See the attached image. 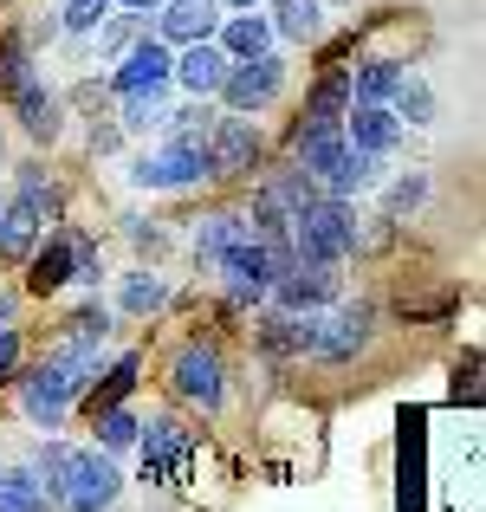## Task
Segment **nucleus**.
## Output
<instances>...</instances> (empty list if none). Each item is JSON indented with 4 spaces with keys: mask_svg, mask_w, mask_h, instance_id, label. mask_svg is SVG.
Masks as SVG:
<instances>
[{
    "mask_svg": "<svg viewBox=\"0 0 486 512\" xmlns=\"http://www.w3.org/2000/svg\"><path fill=\"white\" fill-rule=\"evenodd\" d=\"M124 175L150 195H201V188H221L214 182V156L208 143H175V137H156L143 150H130Z\"/></svg>",
    "mask_w": 486,
    "mask_h": 512,
    "instance_id": "1",
    "label": "nucleus"
},
{
    "mask_svg": "<svg viewBox=\"0 0 486 512\" xmlns=\"http://www.w3.org/2000/svg\"><path fill=\"white\" fill-rule=\"evenodd\" d=\"M137 480L143 487H188V474H195V428L182 422L175 409L162 415H143V435H137Z\"/></svg>",
    "mask_w": 486,
    "mask_h": 512,
    "instance_id": "2",
    "label": "nucleus"
},
{
    "mask_svg": "<svg viewBox=\"0 0 486 512\" xmlns=\"http://www.w3.org/2000/svg\"><path fill=\"white\" fill-rule=\"evenodd\" d=\"M370 338H376V299H344V292H337L324 312H312V350H305V363L344 370V363L363 357Z\"/></svg>",
    "mask_w": 486,
    "mask_h": 512,
    "instance_id": "3",
    "label": "nucleus"
},
{
    "mask_svg": "<svg viewBox=\"0 0 486 512\" xmlns=\"http://www.w3.org/2000/svg\"><path fill=\"white\" fill-rule=\"evenodd\" d=\"M169 396L195 415H221L227 409V357L214 338H188L169 357Z\"/></svg>",
    "mask_w": 486,
    "mask_h": 512,
    "instance_id": "4",
    "label": "nucleus"
},
{
    "mask_svg": "<svg viewBox=\"0 0 486 512\" xmlns=\"http://www.w3.org/2000/svg\"><path fill=\"white\" fill-rule=\"evenodd\" d=\"M292 85V65L279 59V52H260V59H234L221 78V91H214V104L234 117H266L279 98H286Z\"/></svg>",
    "mask_w": 486,
    "mask_h": 512,
    "instance_id": "5",
    "label": "nucleus"
},
{
    "mask_svg": "<svg viewBox=\"0 0 486 512\" xmlns=\"http://www.w3.org/2000/svg\"><path fill=\"white\" fill-rule=\"evenodd\" d=\"M208 156H214V182H253V175L266 169V156H273V143H266L260 117L221 111L214 130H208Z\"/></svg>",
    "mask_w": 486,
    "mask_h": 512,
    "instance_id": "6",
    "label": "nucleus"
},
{
    "mask_svg": "<svg viewBox=\"0 0 486 512\" xmlns=\"http://www.w3.org/2000/svg\"><path fill=\"white\" fill-rule=\"evenodd\" d=\"M13 402H20V422L26 428H39V435H65L78 396H72V383L39 357V363H20V370H13Z\"/></svg>",
    "mask_w": 486,
    "mask_h": 512,
    "instance_id": "7",
    "label": "nucleus"
},
{
    "mask_svg": "<svg viewBox=\"0 0 486 512\" xmlns=\"http://www.w3.org/2000/svg\"><path fill=\"white\" fill-rule=\"evenodd\" d=\"M117 500H124V467H117V454H104L98 441H91V448H72L59 506L65 512H117Z\"/></svg>",
    "mask_w": 486,
    "mask_h": 512,
    "instance_id": "8",
    "label": "nucleus"
},
{
    "mask_svg": "<svg viewBox=\"0 0 486 512\" xmlns=\"http://www.w3.org/2000/svg\"><path fill=\"white\" fill-rule=\"evenodd\" d=\"M169 72H175V46L169 39H156V33H137L124 52L111 59V98H137V91H175L169 85Z\"/></svg>",
    "mask_w": 486,
    "mask_h": 512,
    "instance_id": "9",
    "label": "nucleus"
},
{
    "mask_svg": "<svg viewBox=\"0 0 486 512\" xmlns=\"http://www.w3.org/2000/svg\"><path fill=\"white\" fill-rule=\"evenodd\" d=\"M7 111H13V124L26 130V137L39 143V150H52V143L65 137V124H72V111H65V91L52 85L46 72H33L20 91L7 98Z\"/></svg>",
    "mask_w": 486,
    "mask_h": 512,
    "instance_id": "10",
    "label": "nucleus"
},
{
    "mask_svg": "<svg viewBox=\"0 0 486 512\" xmlns=\"http://www.w3.org/2000/svg\"><path fill=\"white\" fill-rule=\"evenodd\" d=\"M20 279H26L33 299H59V292H72V221L39 227V247L20 260Z\"/></svg>",
    "mask_w": 486,
    "mask_h": 512,
    "instance_id": "11",
    "label": "nucleus"
},
{
    "mask_svg": "<svg viewBox=\"0 0 486 512\" xmlns=\"http://www.w3.org/2000/svg\"><path fill=\"white\" fill-rule=\"evenodd\" d=\"M344 292V266H292V273L273 279V292H266V305H279V312H324V305Z\"/></svg>",
    "mask_w": 486,
    "mask_h": 512,
    "instance_id": "12",
    "label": "nucleus"
},
{
    "mask_svg": "<svg viewBox=\"0 0 486 512\" xmlns=\"http://www.w3.org/2000/svg\"><path fill=\"white\" fill-rule=\"evenodd\" d=\"M253 350H260L266 363H305V350H312V312H279V305H260Z\"/></svg>",
    "mask_w": 486,
    "mask_h": 512,
    "instance_id": "13",
    "label": "nucleus"
},
{
    "mask_svg": "<svg viewBox=\"0 0 486 512\" xmlns=\"http://www.w3.org/2000/svg\"><path fill=\"white\" fill-rule=\"evenodd\" d=\"M344 143L350 150H370V156H402L409 124H402L389 104H350L344 111Z\"/></svg>",
    "mask_w": 486,
    "mask_h": 512,
    "instance_id": "14",
    "label": "nucleus"
},
{
    "mask_svg": "<svg viewBox=\"0 0 486 512\" xmlns=\"http://www.w3.org/2000/svg\"><path fill=\"white\" fill-rule=\"evenodd\" d=\"M227 52L214 46V39H188V46H175V72H169V85L182 91V98H214L221 91V78H227Z\"/></svg>",
    "mask_w": 486,
    "mask_h": 512,
    "instance_id": "15",
    "label": "nucleus"
},
{
    "mask_svg": "<svg viewBox=\"0 0 486 512\" xmlns=\"http://www.w3.org/2000/svg\"><path fill=\"white\" fill-rule=\"evenodd\" d=\"M137 383H143V350H124V357H111L85 383V396L72 402V415H85V422H91V415L111 409V402H130V396H137Z\"/></svg>",
    "mask_w": 486,
    "mask_h": 512,
    "instance_id": "16",
    "label": "nucleus"
},
{
    "mask_svg": "<svg viewBox=\"0 0 486 512\" xmlns=\"http://www.w3.org/2000/svg\"><path fill=\"white\" fill-rule=\"evenodd\" d=\"M234 240H247V214H240V201H221V208H208L195 227H188V260L208 273Z\"/></svg>",
    "mask_w": 486,
    "mask_h": 512,
    "instance_id": "17",
    "label": "nucleus"
},
{
    "mask_svg": "<svg viewBox=\"0 0 486 512\" xmlns=\"http://www.w3.org/2000/svg\"><path fill=\"white\" fill-rule=\"evenodd\" d=\"M221 26V0H162L150 13V33L169 39V46H188V39H214Z\"/></svg>",
    "mask_w": 486,
    "mask_h": 512,
    "instance_id": "18",
    "label": "nucleus"
},
{
    "mask_svg": "<svg viewBox=\"0 0 486 512\" xmlns=\"http://www.w3.org/2000/svg\"><path fill=\"white\" fill-rule=\"evenodd\" d=\"M13 201H20V208H33V214H39V227L65 221V182L52 175L46 156H26V163L13 169Z\"/></svg>",
    "mask_w": 486,
    "mask_h": 512,
    "instance_id": "19",
    "label": "nucleus"
},
{
    "mask_svg": "<svg viewBox=\"0 0 486 512\" xmlns=\"http://www.w3.org/2000/svg\"><path fill=\"white\" fill-rule=\"evenodd\" d=\"M169 305H175V286L156 273V266H130V273L117 279V292H111L117 318H162Z\"/></svg>",
    "mask_w": 486,
    "mask_h": 512,
    "instance_id": "20",
    "label": "nucleus"
},
{
    "mask_svg": "<svg viewBox=\"0 0 486 512\" xmlns=\"http://www.w3.org/2000/svg\"><path fill=\"white\" fill-rule=\"evenodd\" d=\"M266 20H273V39H286V46H318L331 33L324 0H266Z\"/></svg>",
    "mask_w": 486,
    "mask_h": 512,
    "instance_id": "21",
    "label": "nucleus"
},
{
    "mask_svg": "<svg viewBox=\"0 0 486 512\" xmlns=\"http://www.w3.org/2000/svg\"><path fill=\"white\" fill-rule=\"evenodd\" d=\"M240 214H247V234L273 247V240H292V214H299V208H292L266 175H253V195L240 201Z\"/></svg>",
    "mask_w": 486,
    "mask_h": 512,
    "instance_id": "22",
    "label": "nucleus"
},
{
    "mask_svg": "<svg viewBox=\"0 0 486 512\" xmlns=\"http://www.w3.org/2000/svg\"><path fill=\"white\" fill-rule=\"evenodd\" d=\"M402 72H409V59H396V52H357L350 59V104H389Z\"/></svg>",
    "mask_w": 486,
    "mask_h": 512,
    "instance_id": "23",
    "label": "nucleus"
},
{
    "mask_svg": "<svg viewBox=\"0 0 486 512\" xmlns=\"http://www.w3.org/2000/svg\"><path fill=\"white\" fill-rule=\"evenodd\" d=\"M214 46L227 52V59H260V52H273V20L260 13H221V26H214Z\"/></svg>",
    "mask_w": 486,
    "mask_h": 512,
    "instance_id": "24",
    "label": "nucleus"
},
{
    "mask_svg": "<svg viewBox=\"0 0 486 512\" xmlns=\"http://www.w3.org/2000/svg\"><path fill=\"white\" fill-rule=\"evenodd\" d=\"M428 195H435V182H428V169H396L383 182V201H376V214H383L389 227H409L415 214L428 208Z\"/></svg>",
    "mask_w": 486,
    "mask_h": 512,
    "instance_id": "25",
    "label": "nucleus"
},
{
    "mask_svg": "<svg viewBox=\"0 0 486 512\" xmlns=\"http://www.w3.org/2000/svg\"><path fill=\"white\" fill-rule=\"evenodd\" d=\"M383 175H389V156H370V150H350L344 143V156L324 175V195H370Z\"/></svg>",
    "mask_w": 486,
    "mask_h": 512,
    "instance_id": "26",
    "label": "nucleus"
},
{
    "mask_svg": "<svg viewBox=\"0 0 486 512\" xmlns=\"http://www.w3.org/2000/svg\"><path fill=\"white\" fill-rule=\"evenodd\" d=\"M117 130L130 143H156L162 137V117H169V91H137V98H117Z\"/></svg>",
    "mask_w": 486,
    "mask_h": 512,
    "instance_id": "27",
    "label": "nucleus"
},
{
    "mask_svg": "<svg viewBox=\"0 0 486 512\" xmlns=\"http://www.w3.org/2000/svg\"><path fill=\"white\" fill-rule=\"evenodd\" d=\"M85 428H91V441H98L104 454H130L137 435H143V415H137V402H111V409H98Z\"/></svg>",
    "mask_w": 486,
    "mask_h": 512,
    "instance_id": "28",
    "label": "nucleus"
},
{
    "mask_svg": "<svg viewBox=\"0 0 486 512\" xmlns=\"http://www.w3.org/2000/svg\"><path fill=\"white\" fill-rule=\"evenodd\" d=\"M39 72V52L26 46V26H0V104Z\"/></svg>",
    "mask_w": 486,
    "mask_h": 512,
    "instance_id": "29",
    "label": "nucleus"
},
{
    "mask_svg": "<svg viewBox=\"0 0 486 512\" xmlns=\"http://www.w3.org/2000/svg\"><path fill=\"white\" fill-rule=\"evenodd\" d=\"M305 111H312V117H337V124H344V111H350V65H312Z\"/></svg>",
    "mask_w": 486,
    "mask_h": 512,
    "instance_id": "30",
    "label": "nucleus"
},
{
    "mask_svg": "<svg viewBox=\"0 0 486 512\" xmlns=\"http://www.w3.org/2000/svg\"><path fill=\"white\" fill-rule=\"evenodd\" d=\"M117 325H124V318H117L111 305L98 299V292H85V299L65 312V325H59V331H72V338H85V344H111V338H117Z\"/></svg>",
    "mask_w": 486,
    "mask_h": 512,
    "instance_id": "31",
    "label": "nucleus"
},
{
    "mask_svg": "<svg viewBox=\"0 0 486 512\" xmlns=\"http://www.w3.org/2000/svg\"><path fill=\"white\" fill-rule=\"evenodd\" d=\"M389 111H396L409 130H428L435 124V85H428L422 72H402V85L389 91Z\"/></svg>",
    "mask_w": 486,
    "mask_h": 512,
    "instance_id": "32",
    "label": "nucleus"
},
{
    "mask_svg": "<svg viewBox=\"0 0 486 512\" xmlns=\"http://www.w3.org/2000/svg\"><path fill=\"white\" fill-rule=\"evenodd\" d=\"M33 247H39V214H33V208H20V201L7 195V214H0V260L20 266Z\"/></svg>",
    "mask_w": 486,
    "mask_h": 512,
    "instance_id": "33",
    "label": "nucleus"
},
{
    "mask_svg": "<svg viewBox=\"0 0 486 512\" xmlns=\"http://www.w3.org/2000/svg\"><path fill=\"white\" fill-rule=\"evenodd\" d=\"M104 279H111V266H104L98 234L72 227V292H104Z\"/></svg>",
    "mask_w": 486,
    "mask_h": 512,
    "instance_id": "34",
    "label": "nucleus"
},
{
    "mask_svg": "<svg viewBox=\"0 0 486 512\" xmlns=\"http://www.w3.org/2000/svg\"><path fill=\"white\" fill-rule=\"evenodd\" d=\"M0 512H59L39 493L33 467H0Z\"/></svg>",
    "mask_w": 486,
    "mask_h": 512,
    "instance_id": "35",
    "label": "nucleus"
},
{
    "mask_svg": "<svg viewBox=\"0 0 486 512\" xmlns=\"http://www.w3.org/2000/svg\"><path fill=\"white\" fill-rule=\"evenodd\" d=\"M124 234H130V247H137V266H162L169 260V247H175V234H169V221H143V214H124Z\"/></svg>",
    "mask_w": 486,
    "mask_h": 512,
    "instance_id": "36",
    "label": "nucleus"
},
{
    "mask_svg": "<svg viewBox=\"0 0 486 512\" xmlns=\"http://www.w3.org/2000/svg\"><path fill=\"white\" fill-rule=\"evenodd\" d=\"M137 33H150V20H143V13H124V7H111V20H104L98 33H91V52H98V59H117V52H124Z\"/></svg>",
    "mask_w": 486,
    "mask_h": 512,
    "instance_id": "37",
    "label": "nucleus"
},
{
    "mask_svg": "<svg viewBox=\"0 0 486 512\" xmlns=\"http://www.w3.org/2000/svg\"><path fill=\"white\" fill-rule=\"evenodd\" d=\"M59 91H65V111L85 117V124H98V117L117 111V98H111V85H104V78H78V85H59Z\"/></svg>",
    "mask_w": 486,
    "mask_h": 512,
    "instance_id": "38",
    "label": "nucleus"
},
{
    "mask_svg": "<svg viewBox=\"0 0 486 512\" xmlns=\"http://www.w3.org/2000/svg\"><path fill=\"white\" fill-rule=\"evenodd\" d=\"M111 7H117V0H59L52 13H59V33H72V39H91L104 20H111Z\"/></svg>",
    "mask_w": 486,
    "mask_h": 512,
    "instance_id": "39",
    "label": "nucleus"
},
{
    "mask_svg": "<svg viewBox=\"0 0 486 512\" xmlns=\"http://www.w3.org/2000/svg\"><path fill=\"white\" fill-rule=\"evenodd\" d=\"M124 130H117V117H98V124H91L85 130V156H91V163H111V156H124Z\"/></svg>",
    "mask_w": 486,
    "mask_h": 512,
    "instance_id": "40",
    "label": "nucleus"
},
{
    "mask_svg": "<svg viewBox=\"0 0 486 512\" xmlns=\"http://www.w3.org/2000/svg\"><path fill=\"white\" fill-rule=\"evenodd\" d=\"M26 363V338L20 325H0V383H13V370Z\"/></svg>",
    "mask_w": 486,
    "mask_h": 512,
    "instance_id": "41",
    "label": "nucleus"
},
{
    "mask_svg": "<svg viewBox=\"0 0 486 512\" xmlns=\"http://www.w3.org/2000/svg\"><path fill=\"white\" fill-rule=\"evenodd\" d=\"M0 325H20V292H0Z\"/></svg>",
    "mask_w": 486,
    "mask_h": 512,
    "instance_id": "42",
    "label": "nucleus"
},
{
    "mask_svg": "<svg viewBox=\"0 0 486 512\" xmlns=\"http://www.w3.org/2000/svg\"><path fill=\"white\" fill-rule=\"evenodd\" d=\"M117 7H124V13H143V20H150V13L162 7V0H117Z\"/></svg>",
    "mask_w": 486,
    "mask_h": 512,
    "instance_id": "43",
    "label": "nucleus"
},
{
    "mask_svg": "<svg viewBox=\"0 0 486 512\" xmlns=\"http://www.w3.org/2000/svg\"><path fill=\"white\" fill-rule=\"evenodd\" d=\"M266 0H221V13H260Z\"/></svg>",
    "mask_w": 486,
    "mask_h": 512,
    "instance_id": "44",
    "label": "nucleus"
},
{
    "mask_svg": "<svg viewBox=\"0 0 486 512\" xmlns=\"http://www.w3.org/2000/svg\"><path fill=\"white\" fill-rule=\"evenodd\" d=\"M0 156H7V130H0Z\"/></svg>",
    "mask_w": 486,
    "mask_h": 512,
    "instance_id": "45",
    "label": "nucleus"
},
{
    "mask_svg": "<svg viewBox=\"0 0 486 512\" xmlns=\"http://www.w3.org/2000/svg\"><path fill=\"white\" fill-rule=\"evenodd\" d=\"M0 214H7V195H0Z\"/></svg>",
    "mask_w": 486,
    "mask_h": 512,
    "instance_id": "46",
    "label": "nucleus"
}]
</instances>
